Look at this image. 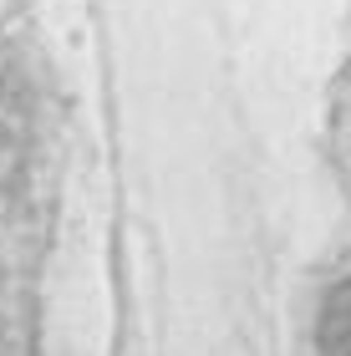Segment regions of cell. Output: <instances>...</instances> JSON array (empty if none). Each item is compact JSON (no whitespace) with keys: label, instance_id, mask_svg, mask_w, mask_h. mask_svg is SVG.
<instances>
[{"label":"cell","instance_id":"6da1fadb","mask_svg":"<svg viewBox=\"0 0 351 356\" xmlns=\"http://www.w3.org/2000/svg\"><path fill=\"white\" fill-rule=\"evenodd\" d=\"M321 356H351V280L326 296L321 311Z\"/></svg>","mask_w":351,"mask_h":356}]
</instances>
